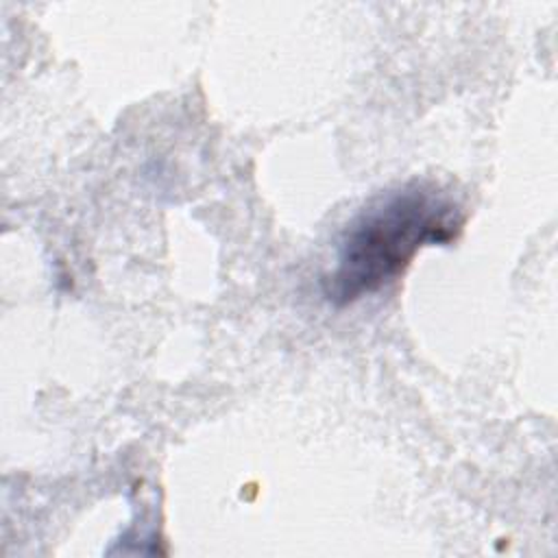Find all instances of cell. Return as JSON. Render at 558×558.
<instances>
[{
  "mask_svg": "<svg viewBox=\"0 0 558 558\" xmlns=\"http://www.w3.org/2000/svg\"><path fill=\"white\" fill-rule=\"evenodd\" d=\"M460 205L427 181L381 194L344 229L325 296L347 305L390 283L427 244L451 242L462 227Z\"/></svg>",
  "mask_w": 558,
  "mask_h": 558,
  "instance_id": "6da1fadb",
  "label": "cell"
}]
</instances>
